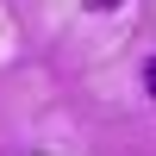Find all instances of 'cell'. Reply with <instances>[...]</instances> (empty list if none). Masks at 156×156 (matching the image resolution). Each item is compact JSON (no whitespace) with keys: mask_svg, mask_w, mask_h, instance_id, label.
Listing matches in <instances>:
<instances>
[{"mask_svg":"<svg viewBox=\"0 0 156 156\" xmlns=\"http://www.w3.org/2000/svg\"><path fill=\"white\" fill-rule=\"evenodd\" d=\"M144 87H150V94H156V56L144 62Z\"/></svg>","mask_w":156,"mask_h":156,"instance_id":"obj_1","label":"cell"},{"mask_svg":"<svg viewBox=\"0 0 156 156\" xmlns=\"http://www.w3.org/2000/svg\"><path fill=\"white\" fill-rule=\"evenodd\" d=\"M94 6H119V0H94Z\"/></svg>","mask_w":156,"mask_h":156,"instance_id":"obj_2","label":"cell"}]
</instances>
